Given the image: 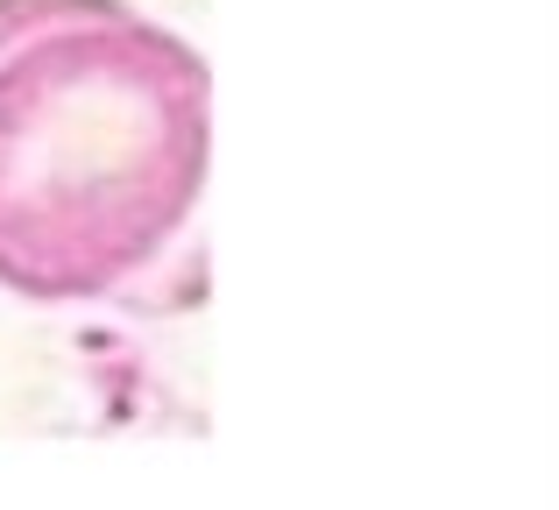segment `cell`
Returning a JSON list of instances; mask_svg holds the SVG:
<instances>
[{"label": "cell", "mask_w": 559, "mask_h": 510, "mask_svg": "<svg viewBox=\"0 0 559 510\" xmlns=\"http://www.w3.org/2000/svg\"><path fill=\"white\" fill-rule=\"evenodd\" d=\"M213 71L128 0H0V290L107 305L185 249Z\"/></svg>", "instance_id": "1"}]
</instances>
